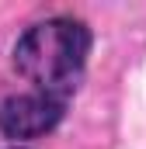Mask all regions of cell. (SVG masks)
Masks as SVG:
<instances>
[{"mask_svg":"<svg viewBox=\"0 0 146 149\" xmlns=\"http://www.w3.org/2000/svg\"><path fill=\"white\" fill-rule=\"evenodd\" d=\"M11 149H25V146H11Z\"/></svg>","mask_w":146,"mask_h":149,"instance_id":"cell-3","label":"cell"},{"mask_svg":"<svg viewBox=\"0 0 146 149\" xmlns=\"http://www.w3.org/2000/svg\"><path fill=\"white\" fill-rule=\"evenodd\" d=\"M91 45H94V35L80 17L52 14L28 24L18 35L11 49V66L28 83V94L70 108L73 94L80 90L87 73Z\"/></svg>","mask_w":146,"mask_h":149,"instance_id":"cell-1","label":"cell"},{"mask_svg":"<svg viewBox=\"0 0 146 149\" xmlns=\"http://www.w3.org/2000/svg\"><path fill=\"white\" fill-rule=\"evenodd\" d=\"M66 118L63 104H52L38 94H11L0 101V135L14 139V142H28V139H42L49 135L59 121Z\"/></svg>","mask_w":146,"mask_h":149,"instance_id":"cell-2","label":"cell"}]
</instances>
